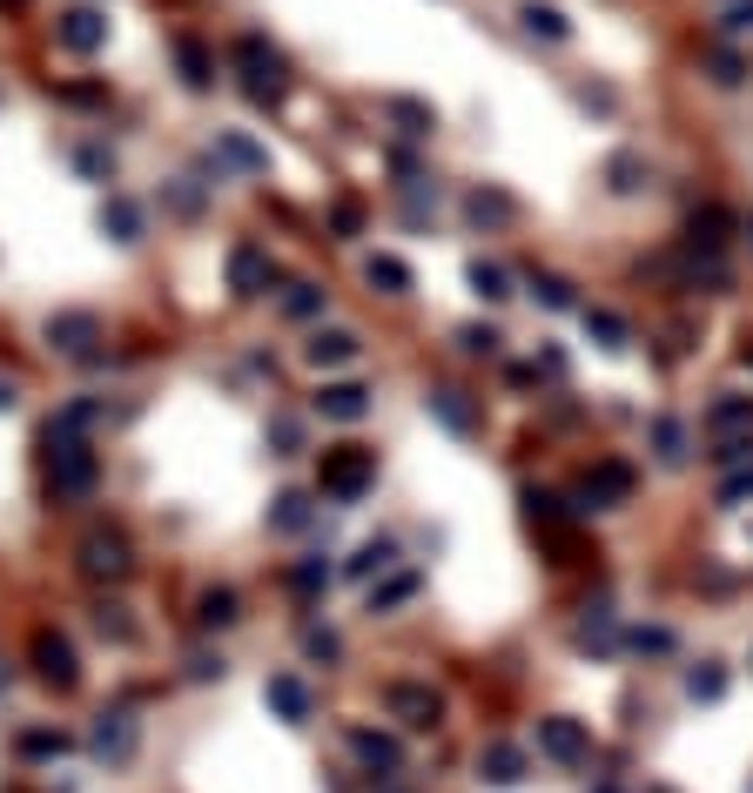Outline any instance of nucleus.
Returning a JSON list of instances; mask_svg holds the SVG:
<instances>
[{"label": "nucleus", "instance_id": "obj_1", "mask_svg": "<svg viewBox=\"0 0 753 793\" xmlns=\"http://www.w3.org/2000/svg\"><path fill=\"white\" fill-rule=\"evenodd\" d=\"M235 68H243V95L256 108H276V101L290 95V61L276 54L263 34H243V41H235Z\"/></svg>", "mask_w": 753, "mask_h": 793}, {"label": "nucleus", "instance_id": "obj_2", "mask_svg": "<svg viewBox=\"0 0 753 793\" xmlns=\"http://www.w3.org/2000/svg\"><path fill=\"white\" fill-rule=\"evenodd\" d=\"M371 485H377V451H364V444H337L316 464V491L337 498V504H356Z\"/></svg>", "mask_w": 753, "mask_h": 793}, {"label": "nucleus", "instance_id": "obj_3", "mask_svg": "<svg viewBox=\"0 0 753 793\" xmlns=\"http://www.w3.org/2000/svg\"><path fill=\"white\" fill-rule=\"evenodd\" d=\"M95 451L88 438H48V491L54 498H88L95 491Z\"/></svg>", "mask_w": 753, "mask_h": 793}, {"label": "nucleus", "instance_id": "obj_4", "mask_svg": "<svg viewBox=\"0 0 753 793\" xmlns=\"http://www.w3.org/2000/svg\"><path fill=\"white\" fill-rule=\"evenodd\" d=\"M632 485H640V478H632L626 457H599V464L579 478V511H619V504L632 498Z\"/></svg>", "mask_w": 753, "mask_h": 793}, {"label": "nucleus", "instance_id": "obj_5", "mask_svg": "<svg viewBox=\"0 0 753 793\" xmlns=\"http://www.w3.org/2000/svg\"><path fill=\"white\" fill-rule=\"evenodd\" d=\"M538 753L559 767H585L592 760V733L579 720H566V712H551V720H538Z\"/></svg>", "mask_w": 753, "mask_h": 793}, {"label": "nucleus", "instance_id": "obj_6", "mask_svg": "<svg viewBox=\"0 0 753 793\" xmlns=\"http://www.w3.org/2000/svg\"><path fill=\"white\" fill-rule=\"evenodd\" d=\"M384 706H390V712H398V720H404L411 733H430V727H438V720H445V699H438V693H430L424 680H398V686H390V693H384Z\"/></svg>", "mask_w": 753, "mask_h": 793}, {"label": "nucleus", "instance_id": "obj_7", "mask_svg": "<svg viewBox=\"0 0 753 793\" xmlns=\"http://www.w3.org/2000/svg\"><path fill=\"white\" fill-rule=\"evenodd\" d=\"M34 672L54 686V693H68L74 680H82V659H74V646H68V632H34Z\"/></svg>", "mask_w": 753, "mask_h": 793}, {"label": "nucleus", "instance_id": "obj_8", "mask_svg": "<svg viewBox=\"0 0 753 793\" xmlns=\"http://www.w3.org/2000/svg\"><path fill=\"white\" fill-rule=\"evenodd\" d=\"M269 283H276V263H269V249H256V243H235V249H229V290L243 296V303H256Z\"/></svg>", "mask_w": 753, "mask_h": 793}, {"label": "nucleus", "instance_id": "obj_9", "mask_svg": "<svg viewBox=\"0 0 753 793\" xmlns=\"http://www.w3.org/2000/svg\"><path fill=\"white\" fill-rule=\"evenodd\" d=\"M48 343H54L61 356H95L101 316H95V309H61V316H48Z\"/></svg>", "mask_w": 753, "mask_h": 793}, {"label": "nucleus", "instance_id": "obj_10", "mask_svg": "<svg viewBox=\"0 0 753 793\" xmlns=\"http://www.w3.org/2000/svg\"><path fill=\"white\" fill-rule=\"evenodd\" d=\"M129 565L135 559H129V538L122 532H88L82 538V572L88 578H108L114 585V578H129Z\"/></svg>", "mask_w": 753, "mask_h": 793}, {"label": "nucleus", "instance_id": "obj_11", "mask_svg": "<svg viewBox=\"0 0 753 793\" xmlns=\"http://www.w3.org/2000/svg\"><path fill=\"white\" fill-rule=\"evenodd\" d=\"M350 753H356V760H364V773H371V780H384V786L404 773V753H398V740H390V733L350 727Z\"/></svg>", "mask_w": 753, "mask_h": 793}, {"label": "nucleus", "instance_id": "obj_12", "mask_svg": "<svg viewBox=\"0 0 753 793\" xmlns=\"http://www.w3.org/2000/svg\"><path fill=\"white\" fill-rule=\"evenodd\" d=\"M309 404H316V417H330V424H364L377 396H371V383H324Z\"/></svg>", "mask_w": 753, "mask_h": 793}, {"label": "nucleus", "instance_id": "obj_13", "mask_svg": "<svg viewBox=\"0 0 753 793\" xmlns=\"http://www.w3.org/2000/svg\"><path fill=\"white\" fill-rule=\"evenodd\" d=\"M54 41H61L68 54H95V48H108V21H101V8H68V14L54 21Z\"/></svg>", "mask_w": 753, "mask_h": 793}, {"label": "nucleus", "instance_id": "obj_14", "mask_svg": "<svg viewBox=\"0 0 753 793\" xmlns=\"http://www.w3.org/2000/svg\"><path fill=\"white\" fill-rule=\"evenodd\" d=\"M525 773H532V753H525V746H511V740L478 746V780H485V786H519Z\"/></svg>", "mask_w": 753, "mask_h": 793}, {"label": "nucleus", "instance_id": "obj_15", "mask_svg": "<svg viewBox=\"0 0 753 793\" xmlns=\"http://www.w3.org/2000/svg\"><path fill=\"white\" fill-rule=\"evenodd\" d=\"M356 356H364V337H356V330H316L303 343V364L309 370H337V364H356Z\"/></svg>", "mask_w": 753, "mask_h": 793}, {"label": "nucleus", "instance_id": "obj_16", "mask_svg": "<svg viewBox=\"0 0 753 793\" xmlns=\"http://www.w3.org/2000/svg\"><path fill=\"white\" fill-rule=\"evenodd\" d=\"M706 430H713V438H746V430H753V396L746 390H720L706 404Z\"/></svg>", "mask_w": 753, "mask_h": 793}, {"label": "nucleus", "instance_id": "obj_17", "mask_svg": "<svg viewBox=\"0 0 753 793\" xmlns=\"http://www.w3.org/2000/svg\"><path fill=\"white\" fill-rule=\"evenodd\" d=\"M216 155L243 175H269V148L256 135H243V129H216Z\"/></svg>", "mask_w": 753, "mask_h": 793}, {"label": "nucleus", "instance_id": "obj_18", "mask_svg": "<svg viewBox=\"0 0 753 793\" xmlns=\"http://www.w3.org/2000/svg\"><path fill=\"white\" fill-rule=\"evenodd\" d=\"M263 699H269L276 712H283L290 727H309V712H316V699H309V686L296 680V672H276V680L263 686Z\"/></svg>", "mask_w": 753, "mask_h": 793}, {"label": "nucleus", "instance_id": "obj_19", "mask_svg": "<svg viewBox=\"0 0 753 793\" xmlns=\"http://www.w3.org/2000/svg\"><path fill=\"white\" fill-rule=\"evenodd\" d=\"M424 404H430V417H438L451 438H471V430H478V404H471L464 390H451V383H445V390H430Z\"/></svg>", "mask_w": 753, "mask_h": 793}, {"label": "nucleus", "instance_id": "obj_20", "mask_svg": "<svg viewBox=\"0 0 753 793\" xmlns=\"http://www.w3.org/2000/svg\"><path fill=\"white\" fill-rule=\"evenodd\" d=\"M88 746H95V760H129V753H135V720H129V712H101Z\"/></svg>", "mask_w": 753, "mask_h": 793}, {"label": "nucleus", "instance_id": "obj_21", "mask_svg": "<svg viewBox=\"0 0 753 793\" xmlns=\"http://www.w3.org/2000/svg\"><path fill=\"white\" fill-rule=\"evenodd\" d=\"M646 444H653V457H659L666 471H680V464L693 457V438H687L680 417H653V424H646Z\"/></svg>", "mask_w": 753, "mask_h": 793}, {"label": "nucleus", "instance_id": "obj_22", "mask_svg": "<svg viewBox=\"0 0 753 793\" xmlns=\"http://www.w3.org/2000/svg\"><path fill=\"white\" fill-rule=\"evenodd\" d=\"M95 424H108V404H101V396H74V404H61V411H54L48 438H88Z\"/></svg>", "mask_w": 753, "mask_h": 793}, {"label": "nucleus", "instance_id": "obj_23", "mask_svg": "<svg viewBox=\"0 0 753 793\" xmlns=\"http://www.w3.org/2000/svg\"><path fill=\"white\" fill-rule=\"evenodd\" d=\"M398 559H404V545L398 538H364L356 545V559L343 565L350 578H384V572H398Z\"/></svg>", "mask_w": 753, "mask_h": 793}, {"label": "nucleus", "instance_id": "obj_24", "mask_svg": "<svg viewBox=\"0 0 753 793\" xmlns=\"http://www.w3.org/2000/svg\"><path fill=\"white\" fill-rule=\"evenodd\" d=\"M235 619H243V599H235L229 585H209L203 599H195V625H203V632H222V625H235Z\"/></svg>", "mask_w": 753, "mask_h": 793}, {"label": "nucleus", "instance_id": "obj_25", "mask_svg": "<svg viewBox=\"0 0 753 793\" xmlns=\"http://www.w3.org/2000/svg\"><path fill=\"white\" fill-rule=\"evenodd\" d=\"M687 699H693V706H720V699H727V666H720V659L687 666Z\"/></svg>", "mask_w": 753, "mask_h": 793}, {"label": "nucleus", "instance_id": "obj_26", "mask_svg": "<svg viewBox=\"0 0 753 793\" xmlns=\"http://www.w3.org/2000/svg\"><path fill=\"white\" fill-rule=\"evenodd\" d=\"M175 61H182V82H189L195 95L216 82V61H209V48L195 41V34H175Z\"/></svg>", "mask_w": 753, "mask_h": 793}, {"label": "nucleus", "instance_id": "obj_27", "mask_svg": "<svg viewBox=\"0 0 753 793\" xmlns=\"http://www.w3.org/2000/svg\"><path fill=\"white\" fill-rule=\"evenodd\" d=\"M101 229H108V243H142V209L129 203V195H108V203H101Z\"/></svg>", "mask_w": 753, "mask_h": 793}, {"label": "nucleus", "instance_id": "obj_28", "mask_svg": "<svg viewBox=\"0 0 753 793\" xmlns=\"http://www.w3.org/2000/svg\"><path fill=\"white\" fill-rule=\"evenodd\" d=\"M519 21H525V34H532V41H572V21H566L559 8H545V0H525V8H519Z\"/></svg>", "mask_w": 753, "mask_h": 793}, {"label": "nucleus", "instance_id": "obj_29", "mask_svg": "<svg viewBox=\"0 0 753 793\" xmlns=\"http://www.w3.org/2000/svg\"><path fill=\"white\" fill-rule=\"evenodd\" d=\"M653 182V162H646V155H612V162H606V188L612 195H640Z\"/></svg>", "mask_w": 753, "mask_h": 793}, {"label": "nucleus", "instance_id": "obj_30", "mask_svg": "<svg viewBox=\"0 0 753 793\" xmlns=\"http://www.w3.org/2000/svg\"><path fill=\"white\" fill-rule=\"evenodd\" d=\"M364 283L384 290V296H411V269L398 256H364Z\"/></svg>", "mask_w": 753, "mask_h": 793}, {"label": "nucleus", "instance_id": "obj_31", "mask_svg": "<svg viewBox=\"0 0 753 793\" xmlns=\"http://www.w3.org/2000/svg\"><path fill=\"white\" fill-rule=\"evenodd\" d=\"M330 565H324V551H316V559H296L290 565V591H296V599H324V591H330Z\"/></svg>", "mask_w": 753, "mask_h": 793}, {"label": "nucleus", "instance_id": "obj_32", "mask_svg": "<svg viewBox=\"0 0 753 793\" xmlns=\"http://www.w3.org/2000/svg\"><path fill=\"white\" fill-rule=\"evenodd\" d=\"M417 572H398V578H384V585H371V612H398V606H411L417 599Z\"/></svg>", "mask_w": 753, "mask_h": 793}, {"label": "nucleus", "instance_id": "obj_33", "mask_svg": "<svg viewBox=\"0 0 753 793\" xmlns=\"http://www.w3.org/2000/svg\"><path fill=\"white\" fill-rule=\"evenodd\" d=\"M384 114H390V122H398L404 135H430V129H438V114H430L424 101H411V95H398V101H384Z\"/></svg>", "mask_w": 753, "mask_h": 793}, {"label": "nucleus", "instance_id": "obj_34", "mask_svg": "<svg viewBox=\"0 0 753 793\" xmlns=\"http://www.w3.org/2000/svg\"><path fill=\"white\" fill-rule=\"evenodd\" d=\"M525 518L538 525V532H566V498H551V491H525Z\"/></svg>", "mask_w": 753, "mask_h": 793}, {"label": "nucleus", "instance_id": "obj_35", "mask_svg": "<svg viewBox=\"0 0 753 793\" xmlns=\"http://www.w3.org/2000/svg\"><path fill=\"white\" fill-rule=\"evenodd\" d=\"M471 296H478V303H505V296H511V276H505L498 263L478 256V263H471Z\"/></svg>", "mask_w": 753, "mask_h": 793}, {"label": "nucleus", "instance_id": "obj_36", "mask_svg": "<svg viewBox=\"0 0 753 793\" xmlns=\"http://www.w3.org/2000/svg\"><path fill=\"white\" fill-rule=\"evenodd\" d=\"M585 330L599 337V350H626L632 343V324H626V316H612V309H585Z\"/></svg>", "mask_w": 753, "mask_h": 793}, {"label": "nucleus", "instance_id": "obj_37", "mask_svg": "<svg viewBox=\"0 0 753 793\" xmlns=\"http://www.w3.org/2000/svg\"><path fill=\"white\" fill-rule=\"evenodd\" d=\"M324 290H316V283H290V296H283V316H290V324H316V316H324Z\"/></svg>", "mask_w": 753, "mask_h": 793}, {"label": "nucleus", "instance_id": "obj_38", "mask_svg": "<svg viewBox=\"0 0 753 793\" xmlns=\"http://www.w3.org/2000/svg\"><path fill=\"white\" fill-rule=\"evenodd\" d=\"M74 169H82L88 182H114V148L108 142H82L74 148Z\"/></svg>", "mask_w": 753, "mask_h": 793}, {"label": "nucleus", "instance_id": "obj_39", "mask_svg": "<svg viewBox=\"0 0 753 793\" xmlns=\"http://www.w3.org/2000/svg\"><path fill=\"white\" fill-rule=\"evenodd\" d=\"M464 216H471V222H511V195H498V188H471Z\"/></svg>", "mask_w": 753, "mask_h": 793}, {"label": "nucleus", "instance_id": "obj_40", "mask_svg": "<svg viewBox=\"0 0 753 793\" xmlns=\"http://www.w3.org/2000/svg\"><path fill=\"white\" fill-rule=\"evenodd\" d=\"M309 525V498L303 491H283L276 498V511H269V532H303Z\"/></svg>", "mask_w": 753, "mask_h": 793}, {"label": "nucleus", "instance_id": "obj_41", "mask_svg": "<svg viewBox=\"0 0 753 793\" xmlns=\"http://www.w3.org/2000/svg\"><path fill=\"white\" fill-rule=\"evenodd\" d=\"M626 646H632V652H653V659H666L680 639H672V625H632V632H626Z\"/></svg>", "mask_w": 753, "mask_h": 793}, {"label": "nucleus", "instance_id": "obj_42", "mask_svg": "<svg viewBox=\"0 0 753 793\" xmlns=\"http://www.w3.org/2000/svg\"><path fill=\"white\" fill-rule=\"evenodd\" d=\"M532 296L545 303V309H572L579 296H572V283H566V276H551V269H538L532 276Z\"/></svg>", "mask_w": 753, "mask_h": 793}, {"label": "nucleus", "instance_id": "obj_43", "mask_svg": "<svg viewBox=\"0 0 753 793\" xmlns=\"http://www.w3.org/2000/svg\"><path fill=\"white\" fill-rule=\"evenodd\" d=\"M498 343H505V337H498L491 324H464V330H458V350H464V356H498Z\"/></svg>", "mask_w": 753, "mask_h": 793}, {"label": "nucleus", "instance_id": "obj_44", "mask_svg": "<svg viewBox=\"0 0 753 793\" xmlns=\"http://www.w3.org/2000/svg\"><path fill=\"white\" fill-rule=\"evenodd\" d=\"M21 753H27V760H61L68 733H21Z\"/></svg>", "mask_w": 753, "mask_h": 793}, {"label": "nucleus", "instance_id": "obj_45", "mask_svg": "<svg viewBox=\"0 0 753 793\" xmlns=\"http://www.w3.org/2000/svg\"><path fill=\"white\" fill-rule=\"evenodd\" d=\"M746 34H753V0H733L720 14V41H746Z\"/></svg>", "mask_w": 753, "mask_h": 793}, {"label": "nucleus", "instance_id": "obj_46", "mask_svg": "<svg viewBox=\"0 0 753 793\" xmlns=\"http://www.w3.org/2000/svg\"><path fill=\"white\" fill-rule=\"evenodd\" d=\"M713 464H720V471H740V464H753V430H746V438H720Z\"/></svg>", "mask_w": 753, "mask_h": 793}, {"label": "nucleus", "instance_id": "obj_47", "mask_svg": "<svg viewBox=\"0 0 753 793\" xmlns=\"http://www.w3.org/2000/svg\"><path fill=\"white\" fill-rule=\"evenodd\" d=\"M269 438H276V457H296V451H303V424H296V417H276Z\"/></svg>", "mask_w": 753, "mask_h": 793}, {"label": "nucleus", "instance_id": "obj_48", "mask_svg": "<svg viewBox=\"0 0 753 793\" xmlns=\"http://www.w3.org/2000/svg\"><path fill=\"white\" fill-rule=\"evenodd\" d=\"M95 625L108 632V639H114V646H129V639H135V625L122 619V606H95Z\"/></svg>", "mask_w": 753, "mask_h": 793}, {"label": "nucleus", "instance_id": "obj_49", "mask_svg": "<svg viewBox=\"0 0 753 793\" xmlns=\"http://www.w3.org/2000/svg\"><path fill=\"white\" fill-rule=\"evenodd\" d=\"M303 652L309 659H343V639H337V632H324V625H309L303 632Z\"/></svg>", "mask_w": 753, "mask_h": 793}, {"label": "nucleus", "instance_id": "obj_50", "mask_svg": "<svg viewBox=\"0 0 753 793\" xmlns=\"http://www.w3.org/2000/svg\"><path fill=\"white\" fill-rule=\"evenodd\" d=\"M746 82V61L740 54H713V88H740Z\"/></svg>", "mask_w": 753, "mask_h": 793}, {"label": "nucleus", "instance_id": "obj_51", "mask_svg": "<svg viewBox=\"0 0 753 793\" xmlns=\"http://www.w3.org/2000/svg\"><path fill=\"white\" fill-rule=\"evenodd\" d=\"M746 498H753V464H740L733 478L720 485V504H746Z\"/></svg>", "mask_w": 753, "mask_h": 793}, {"label": "nucleus", "instance_id": "obj_52", "mask_svg": "<svg viewBox=\"0 0 753 793\" xmlns=\"http://www.w3.org/2000/svg\"><path fill=\"white\" fill-rule=\"evenodd\" d=\"M330 229H337L343 243H350V235L364 229V209H356V203H337V209H330Z\"/></svg>", "mask_w": 753, "mask_h": 793}, {"label": "nucleus", "instance_id": "obj_53", "mask_svg": "<svg viewBox=\"0 0 753 793\" xmlns=\"http://www.w3.org/2000/svg\"><path fill=\"white\" fill-rule=\"evenodd\" d=\"M189 672H195V680H222V659H216V652H195Z\"/></svg>", "mask_w": 753, "mask_h": 793}, {"label": "nucleus", "instance_id": "obj_54", "mask_svg": "<svg viewBox=\"0 0 753 793\" xmlns=\"http://www.w3.org/2000/svg\"><path fill=\"white\" fill-rule=\"evenodd\" d=\"M0 411H14V383L8 377H0Z\"/></svg>", "mask_w": 753, "mask_h": 793}, {"label": "nucleus", "instance_id": "obj_55", "mask_svg": "<svg viewBox=\"0 0 753 793\" xmlns=\"http://www.w3.org/2000/svg\"><path fill=\"white\" fill-rule=\"evenodd\" d=\"M740 364H746V370H753V343H746V350H740Z\"/></svg>", "mask_w": 753, "mask_h": 793}, {"label": "nucleus", "instance_id": "obj_56", "mask_svg": "<svg viewBox=\"0 0 753 793\" xmlns=\"http://www.w3.org/2000/svg\"><path fill=\"white\" fill-rule=\"evenodd\" d=\"M0 693H8V666H0Z\"/></svg>", "mask_w": 753, "mask_h": 793}, {"label": "nucleus", "instance_id": "obj_57", "mask_svg": "<svg viewBox=\"0 0 753 793\" xmlns=\"http://www.w3.org/2000/svg\"><path fill=\"white\" fill-rule=\"evenodd\" d=\"M0 8H21V0H0Z\"/></svg>", "mask_w": 753, "mask_h": 793}, {"label": "nucleus", "instance_id": "obj_58", "mask_svg": "<svg viewBox=\"0 0 753 793\" xmlns=\"http://www.w3.org/2000/svg\"><path fill=\"white\" fill-rule=\"evenodd\" d=\"M599 793H612V786H599Z\"/></svg>", "mask_w": 753, "mask_h": 793}, {"label": "nucleus", "instance_id": "obj_59", "mask_svg": "<svg viewBox=\"0 0 753 793\" xmlns=\"http://www.w3.org/2000/svg\"><path fill=\"white\" fill-rule=\"evenodd\" d=\"M746 235H753V222H746Z\"/></svg>", "mask_w": 753, "mask_h": 793}]
</instances>
